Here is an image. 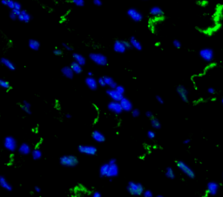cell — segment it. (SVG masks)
<instances>
[{
  "label": "cell",
  "instance_id": "obj_1",
  "mask_svg": "<svg viewBox=\"0 0 223 197\" xmlns=\"http://www.w3.org/2000/svg\"><path fill=\"white\" fill-rule=\"evenodd\" d=\"M126 190L132 195L139 196V195H142L145 189H144L143 185L141 184V183H139V182L129 181L128 184H127V187H126Z\"/></svg>",
  "mask_w": 223,
  "mask_h": 197
},
{
  "label": "cell",
  "instance_id": "obj_2",
  "mask_svg": "<svg viewBox=\"0 0 223 197\" xmlns=\"http://www.w3.org/2000/svg\"><path fill=\"white\" fill-rule=\"evenodd\" d=\"M59 163L66 168H74L79 164V160L75 155H63L59 158Z\"/></svg>",
  "mask_w": 223,
  "mask_h": 197
},
{
  "label": "cell",
  "instance_id": "obj_3",
  "mask_svg": "<svg viewBox=\"0 0 223 197\" xmlns=\"http://www.w3.org/2000/svg\"><path fill=\"white\" fill-rule=\"evenodd\" d=\"M89 59H91L93 63L100 66H105L108 65V59L106 58V56L100 52H91L89 54Z\"/></svg>",
  "mask_w": 223,
  "mask_h": 197
},
{
  "label": "cell",
  "instance_id": "obj_4",
  "mask_svg": "<svg viewBox=\"0 0 223 197\" xmlns=\"http://www.w3.org/2000/svg\"><path fill=\"white\" fill-rule=\"evenodd\" d=\"M176 165L177 168H179V170L182 174H184L187 177H188L190 179H194V177H195V173L194 172V170L190 168V166H188L185 161H183V160H177Z\"/></svg>",
  "mask_w": 223,
  "mask_h": 197
},
{
  "label": "cell",
  "instance_id": "obj_5",
  "mask_svg": "<svg viewBox=\"0 0 223 197\" xmlns=\"http://www.w3.org/2000/svg\"><path fill=\"white\" fill-rule=\"evenodd\" d=\"M4 147L6 150L12 152V153L16 151L17 148V143L16 139L11 135L6 136L4 139Z\"/></svg>",
  "mask_w": 223,
  "mask_h": 197
},
{
  "label": "cell",
  "instance_id": "obj_6",
  "mask_svg": "<svg viewBox=\"0 0 223 197\" xmlns=\"http://www.w3.org/2000/svg\"><path fill=\"white\" fill-rule=\"evenodd\" d=\"M78 151L81 153L82 155H86L89 156H93L97 154V147L93 145H80L78 147Z\"/></svg>",
  "mask_w": 223,
  "mask_h": 197
},
{
  "label": "cell",
  "instance_id": "obj_7",
  "mask_svg": "<svg viewBox=\"0 0 223 197\" xmlns=\"http://www.w3.org/2000/svg\"><path fill=\"white\" fill-rule=\"evenodd\" d=\"M199 55L200 57L204 61L206 62H211L213 59H214V57H215V52L213 49L211 48H203L199 52Z\"/></svg>",
  "mask_w": 223,
  "mask_h": 197
},
{
  "label": "cell",
  "instance_id": "obj_8",
  "mask_svg": "<svg viewBox=\"0 0 223 197\" xmlns=\"http://www.w3.org/2000/svg\"><path fill=\"white\" fill-rule=\"evenodd\" d=\"M126 14H127V16L130 17L133 21L136 22V23L141 22L143 20V15H142V13L140 12L139 10H137V9H128L127 12H126Z\"/></svg>",
  "mask_w": 223,
  "mask_h": 197
},
{
  "label": "cell",
  "instance_id": "obj_9",
  "mask_svg": "<svg viewBox=\"0 0 223 197\" xmlns=\"http://www.w3.org/2000/svg\"><path fill=\"white\" fill-rule=\"evenodd\" d=\"M107 108L111 113H115V114H120V113H122V112H124L119 101H110L107 104Z\"/></svg>",
  "mask_w": 223,
  "mask_h": 197
},
{
  "label": "cell",
  "instance_id": "obj_10",
  "mask_svg": "<svg viewBox=\"0 0 223 197\" xmlns=\"http://www.w3.org/2000/svg\"><path fill=\"white\" fill-rule=\"evenodd\" d=\"M220 190V184L216 181H209L206 184V194L211 196L216 195Z\"/></svg>",
  "mask_w": 223,
  "mask_h": 197
},
{
  "label": "cell",
  "instance_id": "obj_11",
  "mask_svg": "<svg viewBox=\"0 0 223 197\" xmlns=\"http://www.w3.org/2000/svg\"><path fill=\"white\" fill-rule=\"evenodd\" d=\"M176 92L178 93V95L181 97V99L184 102H188L189 99H188V90L184 86H178L176 88Z\"/></svg>",
  "mask_w": 223,
  "mask_h": 197
},
{
  "label": "cell",
  "instance_id": "obj_12",
  "mask_svg": "<svg viewBox=\"0 0 223 197\" xmlns=\"http://www.w3.org/2000/svg\"><path fill=\"white\" fill-rule=\"evenodd\" d=\"M85 83L86 85V86L92 90V91H96L99 87L98 85V80H96L95 78H93V76H88L85 79Z\"/></svg>",
  "mask_w": 223,
  "mask_h": 197
},
{
  "label": "cell",
  "instance_id": "obj_13",
  "mask_svg": "<svg viewBox=\"0 0 223 197\" xmlns=\"http://www.w3.org/2000/svg\"><path fill=\"white\" fill-rule=\"evenodd\" d=\"M105 93L108 95V97H110V99H111L112 101H120L123 99V97H124V94L119 93V92H117L115 89H110V88H108V89L105 91Z\"/></svg>",
  "mask_w": 223,
  "mask_h": 197
},
{
  "label": "cell",
  "instance_id": "obj_14",
  "mask_svg": "<svg viewBox=\"0 0 223 197\" xmlns=\"http://www.w3.org/2000/svg\"><path fill=\"white\" fill-rule=\"evenodd\" d=\"M127 48L124 44V40H115L114 43V51L117 53H124L126 52Z\"/></svg>",
  "mask_w": 223,
  "mask_h": 197
},
{
  "label": "cell",
  "instance_id": "obj_15",
  "mask_svg": "<svg viewBox=\"0 0 223 197\" xmlns=\"http://www.w3.org/2000/svg\"><path fill=\"white\" fill-rule=\"evenodd\" d=\"M119 102H120V104H121V106H122L124 112L129 113V112H132V110L133 109V102H132L129 99L126 98V97H123V99L119 101Z\"/></svg>",
  "mask_w": 223,
  "mask_h": 197
},
{
  "label": "cell",
  "instance_id": "obj_16",
  "mask_svg": "<svg viewBox=\"0 0 223 197\" xmlns=\"http://www.w3.org/2000/svg\"><path fill=\"white\" fill-rule=\"evenodd\" d=\"M119 174V166L117 163L114 164H110L109 170L107 173V176L106 178H110V179H113L117 177Z\"/></svg>",
  "mask_w": 223,
  "mask_h": 197
},
{
  "label": "cell",
  "instance_id": "obj_17",
  "mask_svg": "<svg viewBox=\"0 0 223 197\" xmlns=\"http://www.w3.org/2000/svg\"><path fill=\"white\" fill-rule=\"evenodd\" d=\"M17 19L20 22H23V23H26V24H27V23H29V22L32 20V16H31V14H30L27 11L22 9L21 11H20V13H19L18 16H17Z\"/></svg>",
  "mask_w": 223,
  "mask_h": 197
},
{
  "label": "cell",
  "instance_id": "obj_18",
  "mask_svg": "<svg viewBox=\"0 0 223 197\" xmlns=\"http://www.w3.org/2000/svg\"><path fill=\"white\" fill-rule=\"evenodd\" d=\"M92 138L98 143H103L105 141V135L99 130H94L92 132Z\"/></svg>",
  "mask_w": 223,
  "mask_h": 197
},
{
  "label": "cell",
  "instance_id": "obj_19",
  "mask_svg": "<svg viewBox=\"0 0 223 197\" xmlns=\"http://www.w3.org/2000/svg\"><path fill=\"white\" fill-rule=\"evenodd\" d=\"M18 153L20 155H28L32 153V148L28 143H22L21 145L19 146L18 149H17Z\"/></svg>",
  "mask_w": 223,
  "mask_h": 197
},
{
  "label": "cell",
  "instance_id": "obj_20",
  "mask_svg": "<svg viewBox=\"0 0 223 197\" xmlns=\"http://www.w3.org/2000/svg\"><path fill=\"white\" fill-rule=\"evenodd\" d=\"M61 73L63 74L64 77H65L66 79H70V80H72V79H73V77H74V71H72V67L70 66H64L62 67V69H61Z\"/></svg>",
  "mask_w": 223,
  "mask_h": 197
},
{
  "label": "cell",
  "instance_id": "obj_21",
  "mask_svg": "<svg viewBox=\"0 0 223 197\" xmlns=\"http://www.w3.org/2000/svg\"><path fill=\"white\" fill-rule=\"evenodd\" d=\"M149 13H150V15H151L152 17H162V16L164 15L163 10L160 8V7H159V6H153V7H152V8L150 9Z\"/></svg>",
  "mask_w": 223,
  "mask_h": 197
},
{
  "label": "cell",
  "instance_id": "obj_22",
  "mask_svg": "<svg viewBox=\"0 0 223 197\" xmlns=\"http://www.w3.org/2000/svg\"><path fill=\"white\" fill-rule=\"evenodd\" d=\"M0 187L2 189H5L6 191H12V186L8 182V180H6V178L3 175H0Z\"/></svg>",
  "mask_w": 223,
  "mask_h": 197
},
{
  "label": "cell",
  "instance_id": "obj_23",
  "mask_svg": "<svg viewBox=\"0 0 223 197\" xmlns=\"http://www.w3.org/2000/svg\"><path fill=\"white\" fill-rule=\"evenodd\" d=\"M72 59H73V60H74L75 62L80 64V66H84L86 64V59H85V58L82 54H80V53L74 52V53L72 54Z\"/></svg>",
  "mask_w": 223,
  "mask_h": 197
},
{
  "label": "cell",
  "instance_id": "obj_24",
  "mask_svg": "<svg viewBox=\"0 0 223 197\" xmlns=\"http://www.w3.org/2000/svg\"><path fill=\"white\" fill-rule=\"evenodd\" d=\"M103 77H104V80H105V86L108 88H110V89H115L116 86H118L117 83H116V81L112 77H110L108 75L103 76Z\"/></svg>",
  "mask_w": 223,
  "mask_h": 197
},
{
  "label": "cell",
  "instance_id": "obj_25",
  "mask_svg": "<svg viewBox=\"0 0 223 197\" xmlns=\"http://www.w3.org/2000/svg\"><path fill=\"white\" fill-rule=\"evenodd\" d=\"M28 46H29V48L31 50L37 52V51L40 49L41 45H40V42H39L38 40H37V39L31 38V39H29V41H28Z\"/></svg>",
  "mask_w": 223,
  "mask_h": 197
},
{
  "label": "cell",
  "instance_id": "obj_26",
  "mask_svg": "<svg viewBox=\"0 0 223 197\" xmlns=\"http://www.w3.org/2000/svg\"><path fill=\"white\" fill-rule=\"evenodd\" d=\"M1 64L4 65V66L6 67L7 69H9V70H11V71H15L16 70V66L10 59H6V58H1Z\"/></svg>",
  "mask_w": 223,
  "mask_h": 197
},
{
  "label": "cell",
  "instance_id": "obj_27",
  "mask_svg": "<svg viewBox=\"0 0 223 197\" xmlns=\"http://www.w3.org/2000/svg\"><path fill=\"white\" fill-rule=\"evenodd\" d=\"M129 42H130L131 46H132V48H134L135 50L137 51L142 50V45H141V43L139 42V39H137L134 37H132L129 39Z\"/></svg>",
  "mask_w": 223,
  "mask_h": 197
},
{
  "label": "cell",
  "instance_id": "obj_28",
  "mask_svg": "<svg viewBox=\"0 0 223 197\" xmlns=\"http://www.w3.org/2000/svg\"><path fill=\"white\" fill-rule=\"evenodd\" d=\"M110 164L109 162H106V163H103L99 168V176L100 177H106L107 176V173L109 170Z\"/></svg>",
  "mask_w": 223,
  "mask_h": 197
},
{
  "label": "cell",
  "instance_id": "obj_29",
  "mask_svg": "<svg viewBox=\"0 0 223 197\" xmlns=\"http://www.w3.org/2000/svg\"><path fill=\"white\" fill-rule=\"evenodd\" d=\"M31 155H32V159H33L34 160H38L41 159L43 156L42 151H41L40 149H38V148L33 149V150L32 151V153H31Z\"/></svg>",
  "mask_w": 223,
  "mask_h": 197
},
{
  "label": "cell",
  "instance_id": "obj_30",
  "mask_svg": "<svg viewBox=\"0 0 223 197\" xmlns=\"http://www.w3.org/2000/svg\"><path fill=\"white\" fill-rule=\"evenodd\" d=\"M70 66L72 67V71H74L75 74H80L83 71V69H82V66H80V64H78L75 61L72 62V64L70 65Z\"/></svg>",
  "mask_w": 223,
  "mask_h": 197
},
{
  "label": "cell",
  "instance_id": "obj_31",
  "mask_svg": "<svg viewBox=\"0 0 223 197\" xmlns=\"http://www.w3.org/2000/svg\"><path fill=\"white\" fill-rule=\"evenodd\" d=\"M21 109L27 114H32V111H31V104L30 102H28L27 101H24L23 103L20 105Z\"/></svg>",
  "mask_w": 223,
  "mask_h": 197
},
{
  "label": "cell",
  "instance_id": "obj_32",
  "mask_svg": "<svg viewBox=\"0 0 223 197\" xmlns=\"http://www.w3.org/2000/svg\"><path fill=\"white\" fill-rule=\"evenodd\" d=\"M165 175H166V177H167V178L171 179V180H173V179H174V178H175V174H174V171H173V168H170V167H167V168H166V170H165Z\"/></svg>",
  "mask_w": 223,
  "mask_h": 197
},
{
  "label": "cell",
  "instance_id": "obj_33",
  "mask_svg": "<svg viewBox=\"0 0 223 197\" xmlns=\"http://www.w3.org/2000/svg\"><path fill=\"white\" fill-rule=\"evenodd\" d=\"M151 120V125L154 129H160L161 128V123L158 119L154 118V116L150 119Z\"/></svg>",
  "mask_w": 223,
  "mask_h": 197
},
{
  "label": "cell",
  "instance_id": "obj_34",
  "mask_svg": "<svg viewBox=\"0 0 223 197\" xmlns=\"http://www.w3.org/2000/svg\"><path fill=\"white\" fill-rule=\"evenodd\" d=\"M1 4H4L7 8L13 10L14 5H15V1L14 0H1Z\"/></svg>",
  "mask_w": 223,
  "mask_h": 197
},
{
  "label": "cell",
  "instance_id": "obj_35",
  "mask_svg": "<svg viewBox=\"0 0 223 197\" xmlns=\"http://www.w3.org/2000/svg\"><path fill=\"white\" fill-rule=\"evenodd\" d=\"M0 87L6 89V90H10V89H12V86L10 85L7 80L0 79Z\"/></svg>",
  "mask_w": 223,
  "mask_h": 197
},
{
  "label": "cell",
  "instance_id": "obj_36",
  "mask_svg": "<svg viewBox=\"0 0 223 197\" xmlns=\"http://www.w3.org/2000/svg\"><path fill=\"white\" fill-rule=\"evenodd\" d=\"M72 3L78 7H83L85 5V0H72Z\"/></svg>",
  "mask_w": 223,
  "mask_h": 197
},
{
  "label": "cell",
  "instance_id": "obj_37",
  "mask_svg": "<svg viewBox=\"0 0 223 197\" xmlns=\"http://www.w3.org/2000/svg\"><path fill=\"white\" fill-rule=\"evenodd\" d=\"M98 85H99V86H100V87H105V86H106L103 76H102V77H99V78L98 79Z\"/></svg>",
  "mask_w": 223,
  "mask_h": 197
},
{
  "label": "cell",
  "instance_id": "obj_38",
  "mask_svg": "<svg viewBox=\"0 0 223 197\" xmlns=\"http://www.w3.org/2000/svg\"><path fill=\"white\" fill-rule=\"evenodd\" d=\"M131 113H132V116L133 118H138L140 115V111L138 108H133L132 110Z\"/></svg>",
  "mask_w": 223,
  "mask_h": 197
},
{
  "label": "cell",
  "instance_id": "obj_39",
  "mask_svg": "<svg viewBox=\"0 0 223 197\" xmlns=\"http://www.w3.org/2000/svg\"><path fill=\"white\" fill-rule=\"evenodd\" d=\"M115 90H116L117 92H119V93H121V94H124L125 92H126L125 87H124L123 86H120V85H118V86H116V88H115Z\"/></svg>",
  "mask_w": 223,
  "mask_h": 197
},
{
  "label": "cell",
  "instance_id": "obj_40",
  "mask_svg": "<svg viewBox=\"0 0 223 197\" xmlns=\"http://www.w3.org/2000/svg\"><path fill=\"white\" fill-rule=\"evenodd\" d=\"M142 195H143L144 197H153V193L152 192L151 190H148V189H147V190H144Z\"/></svg>",
  "mask_w": 223,
  "mask_h": 197
},
{
  "label": "cell",
  "instance_id": "obj_41",
  "mask_svg": "<svg viewBox=\"0 0 223 197\" xmlns=\"http://www.w3.org/2000/svg\"><path fill=\"white\" fill-rule=\"evenodd\" d=\"M148 139H150V140H153V139L156 137V134L155 132H153V130H149L148 132Z\"/></svg>",
  "mask_w": 223,
  "mask_h": 197
},
{
  "label": "cell",
  "instance_id": "obj_42",
  "mask_svg": "<svg viewBox=\"0 0 223 197\" xmlns=\"http://www.w3.org/2000/svg\"><path fill=\"white\" fill-rule=\"evenodd\" d=\"M173 45L175 48H177V49L181 48V42L180 41V40H178V39H174V40H173Z\"/></svg>",
  "mask_w": 223,
  "mask_h": 197
},
{
  "label": "cell",
  "instance_id": "obj_43",
  "mask_svg": "<svg viewBox=\"0 0 223 197\" xmlns=\"http://www.w3.org/2000/svg\"><path fill=\"white\" fill-rule=\"evenodd\" d=\"M9 17H10V18H11L12 20H17V15L14 12H12V11H11V12L9 14Z\"/></svg>",
  "mask_w": 223,
  "mask_h": 197
},
{
  "label": "cell",
  "instance_id": "obj_44",
  "mask_svg": "<svg viewBox=\"0 0 223 197\" xmlns=\"http://www.w3.org/2000/svg\"><path fill=\"white\" fill-rule=\"evenodd\" d=\"M62 46H63V47L65 49V50L70 51V52H72V51H73V49H74L73 46H70V45H68V44H65V43H63Z\"/></svg>",
  "mask_w": 223,
  "mask_h": 197
},
{
  "label": "cell",
  "instance_id": "obj_45",
  "mask_svg": "<svg viewBox=\"0 0 223 197\" xmlns=\"http://www.w3.org/2000/svg\"><path fill=\"white\" fill-rule=\"evenodd\" d=\"M53 53H54V55H56V56H61V55L63 54V52H62V50L59 49V48H56V49H54V51H53Z\"/></svg>",
  "mask_w": 223,
  "mask_h": 197
},
{
  "label": "cell",
  "instance_id": "obj_46",
  "mask_svg": "<svg viewBox=\"0 0 223 197\" xmlns=\"http://www.w3.org/2000/svg\"><path fill=\"white\" fill-rule=\"evenodd\" d=\"M14 9H17V10H22V5L20 3H18L17 1H15V5H14Z\"/></svg>",
  "mask_w": 223,
  "mask_h": 197
},
{
  "label": "cell",
  "instance_id": "obj_47",
  "mask_svg": "<svg viewBox=\"0 0 223 197\" xmlns=\"http://www.w3.org/2000/svg\"><path fill=\"white\" fill-rule=\"evenodd\" d=\"M156 100H157V101H158L160 104H161V105L164 104V100H163L162 97H160V95H157V96H156Z\"/></svg>",
  "mask_w": 223,
  "mask_h": 197
},
{
  "label": "cell",
  "instance_id": "obj_48",
  "mask_svg": "<svg viewBox=\"0 0 223 197\" xmlns=\"http://www.w3.org/2000/svg\"><path fill=\"white\" fill-rule=\"evenodd\" d=\"M92 196H93V197H101V196H102V195H101L100 192H99V191H94V192H93V193H92Z\"/></svg>",
  "mask_w": 223,
  "mask_h": 197
},
{
  "label": "cell",
  "instance_id": "obj_49",
  "mask_svg": "<svg viewBox=\"0 0 223 197\" xmlns=\"http://www.w3.org/2000/svg\"><path fill=\"white\" fill-rule=\"evenodd\" d=\"M207 92L211 94V95H214L215 93V89L214 87H209L207 89Z\"/></svg>",
  "mask_w": 223,
  "mask_h": 197
},
{
  "label": "cell",
  "instance_id": "obj_50",
  "mask_svg": "<svg viewBox=\"0 0 223 197\" xmlns=\"http://www.w3.org/2000/svg\"><path fill=\"white\" fill-rule=\"evenodd\" d=\"M93 4L96 6H101L102 5V1L101 0H93Z\"/></svg>",
  "mask_w": 223,
  "mask_h": 197
},
{
  "label": "cell",
  "instance_id": "obj_51",
  "mask_svg": "<svg viewBox=\"0 0 223 197\" xmlns=\"http://www.w3.org/2000/svg\"><path fill=\"white\" fill-rule=\"evenodd\" d=\"M124 44H125V46H126V47L127 48V50H128V49H132V46H131V44L129 41L124 40Z\"/></svg>",
  "mask_w": 223,
  "mask_h": 197
},
{
  "label": "cell",
  "instance_id": "obj_52",
  "mask_svg": "<svg viewBox=\"0 0 223 197\" xmlns=\"http://www.w3.org/2000/svg\"><path fill=\"white\" fill-rule=\"evenodd\" d=\"M109 164H114V163H117V160L115 159V158H112V159L109 160Z\"/></svg>",
  "mask_w": 223,
  "mask_h": 197
},
{
  "label": "cell",
  "instance_id": "obj_53",
  "mask_svg": "<svg viewBox=\"0 0 223 197\" xmlns=\"http://www.w3.org/2000/svg\"><path fill=\"white\" fill-rule=\"evenodd\" d=\"M34 191H35L36 193H40V192H41V189H40L38 186H36V187L34 188Z\"/></svg>",
  "mask_w": 223,
  "mask_h": 197
},
{
  "label": "cell",
  "instance_id": "obj_54",
  "mask_svg": "<svg viewBox=\"0 0 223 197\" xmlns=\"http://www.w3.org/2000/svg\"><path fill=\"white\" fill-rule=\"evenodd\" d=\"M146 116H147L148 118H150V119H151V118L153 117V114L151 112H149V111H148V112H147V113H146Z\"/></svg>",
  "mask_w": 223,
  "mask_h": 197
},
{
  "label": "cell",
  "instance_id": "obj_55",
  "mask_svg": "<svg viewBox=\"0 0 223 197\" xmlns=\"http://www.w3.org/2000/svg\"><path fill=\"white\" fill-rule=\"evenodd\" d=\"M190 142H191V140H190V139H186V140H184V141H183V144L188 145Z\"/></svg>",
  "mask_w": 223,
  "mask_h": 197
},
{
  "label": "cell",
  "instance_id": "obj_56",
  "mask_svg": "<svg viewBox=\"0 0 223 197\" xmlns=\"http://www.w3.org/2000/svg\"><path fill=\"white\" fill-rule=\"evenodd\" d=\"M65 117L67 118V119H71V118H72V115H71V114H66Z\"/></svg>",
  "mask_w": 223,
  "mask_h": 197
},
{
  "label": "cell",
  "instance_id": "obj_57",
  "mask_svg": "<svg viewBox=\"0 0 223 197\" xmlns=\"http://www.w3.org/2000/svg\"><path fill=\"white\" fill-rule=\"evenodd\" d=\"M87 75L88 76H93V73L92 72V71H88V73H87Z\"/></svg>",
  "mask_w": 223,
  "mask_h": 197
},
{
  "label": "cell",
  "instance_id": "obj_58",
  "mask_svg": "<svg viewBox=\"0 0 223 197\" xmlns=\"http://www.w3.org/2000/svg\"><path fill=\"white\" fill-rule=\"evenodd\" d=\"M157 197H163V195H158Z\"/></svg>",
  "mask_w": 223,
  "mask_h": 197
},
{
  "label": "cell",
  "instance_id": "obj_59",
  "mask_svg": "<svg viewBox=\"0 0 223 197\" xmlns=\"http://www.w3.org/2000/svg\"><path fill=\"white\" fill-rule=\"evenodd\" d=\"M221 103H222V104H223V99H222V100H221Z\"/></svg>",
  "mask_w": 223,
  "mask_h": 197
},
{
  "label": "cell",
  "instance_id": "obj_60",
  "mask_svg": "<svg viewBox=\"0 0 223 197\" xmlns=\"http://www.w3.org/2000/svg\"><path fill=\"white\" fill-rule=\"evenodd\" d=\"M0 65H1V59H0Z\"/></svg>",
  "mask_w": 223,
  "mask_h": 197
}]
</instances>
